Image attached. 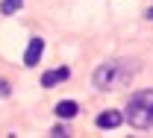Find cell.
I'll list each match as a JSON object with an SVG mask.
<instances>
[{
    "label": "cell",
    "instance_id": "obj_1",
    "mask_svg": "<svg viewBox=\"0 0 153 138\" xmlns=\"http://www.w3.org/2000/svg\"><path fill=\"white\" fill-rule=\"evenodd\" d=\"M133 74H135L133 59H109L91 74V82L100 91H112V88H121V85H130Z\"/></svg>",
    "mask_w": 153,
    "mask_h": 138
},
{
    "label": "cell",
    "instance_id": "obj_2",
    "mask_svg": "<svg viewBox=\"0 0 153 138\" xmlns=\"http://www.w3.org/2000/svg\"><path fill=\"white\" fill-rule=\"evenodd\" d=\"M124 118L130 120V126H135V129H150L153 126V88L135 91L130 97V103H127Z\"/></svg>",
    "mask_w": 153,
    "mask_h": 138
},
{
    "label": "cell",
    "instance_id": "obj_3",
    "mask_svg": "<svg viewBox=\"0 0 153 138\" xmlns=\"http://www.w3.org/2000/svg\"><path fill=\"white\" fill-rule=\"evenodd\" d=\"M41 53H44V41L41 38H30L27 50H24V65H27V68H36L38 59H41Z\"/></svg>",
    "mask_w": 153,
    "mask_h": 138
},
{
    "label": "cell",
    "instance_id": "obj_4",
    "mask_svg": "<svg viewBox=\"0 0 153 138\" xmlns=\"http://www.w3.org/2000/svg\"><path fill=\"white\" fill-rule=\"evenodd\" d=\"M68 77H71L68 68H56V71H47V74L41 77V85H44V88H53V85H59V82H65Z\"/></svg>",
    "mask_w": 153,
    "mask_h": 138
},
{
    "label": "cell",
    "instance_id": "obj_5",
    "mask_svg": "<svg viewBox=\"0 0 153 138\" xmlns=\"http://www.w3.org/2000/svg\"><path fill=\"white\" fill-rule=\"evenodd\" d=\"M121 120H124V115H121L118 109H112V112L97 115V126H100V129H115V126H121Z\"/></svg>",
    "mask_w": 153,
    "mask_h": 138
},
{
    "label": "cell",
    "instance_id": "obj_6",
    "mask_svg": "<svg viewBox=\"0 0 153 138\" xmlns=\"http://www.w3.org/2000/svg\"><path fill=\"white\" fill-rule=\"evenodd\" d=\"M76 112H79V106H76L74 100H62V103H56V115H59L62 120L76 118Z\"/></svg>",
    "mask_w": 153,
    "mask_h": 138
},
{
    "label": "cell",
    "instance_id": "obj_7",
    "mask_svg": "<svg viewBox=\"0 0 153 138\" xmlns=\"http://www.w3.org/2000/svg\"><path fill=\"white\" fill-rule=\"evenodd\" d=\"M21 6H24V0H3L0 3V15H15Z\"/></svg>",
    "mask_w": 153,
    "mask_h": 138
},
{
    "label": "cell",
    "instance_id": "obj_8",
    "mask_svg": "<svg viewBox=\"0 0 153 138\" xmlns=\"http://www.w3.org/2000/svg\"><path fill=\"white\" fill-rule=\"evenodd\" d=\"M50 135H56V138H65L68 132H65V126H53V129H50Z\"/></svg>",
    "mask_w": 153,
    "mask_h": 138
},
{
    "label": "cell",
    "instance_id": "obj_9",
    "mask_svg": "<svg viewBox=\"0 0 153 138\" xmlns=\"http://www.w3.org/2000/svg\"><path fill=\"white\" fill-rule=\"evenodd\" d=\"M6 94H9V82H3V79H0V97H6Z\"/></svg>",
    "mask_w": 153,
    "mask_h": 138
},
{
    "label": "cell",
    "instance_id": "obj_10",
    "mask_svg": "<svg viewBox=\"0 0 153 138\" xmlns=\"http://www.w3.org/2000/svg\"><path fill=\"white\" fill-rule=\"evenodd\" d=\"M147 18H150V21H153V9H147Z\"/></svg>",
    "mask_w": 153,
    "mask_h": 138
}]
</instances>
